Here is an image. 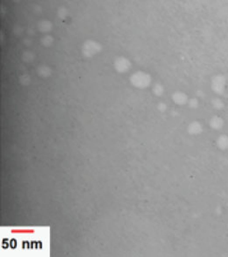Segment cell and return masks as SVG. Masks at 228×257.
<instances>
[{"label":"cell","mask_w":228,"mask_h":257,"mask_svg":"<svg viewBox=\"0 0 228 257\" xmlns=\"http://www.w3.org/2000/svg\"><path fill=\"white\" fill-rule=\"evenodd\" d=\"M34 230L32 229H12V233L13 234H30L33 233Z\"/></svg>","instance_id":"cell-1"}]
</instances>
